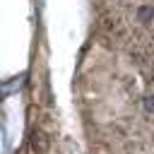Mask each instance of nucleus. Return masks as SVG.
Returning <instances> with one entry per match:
<instances>
[{"instance_id": "obj_1", "label": "nucleus", "mask_w": 154, "mask_h": 154, "mask_svg": "<svg viewBox=\"0 0 154 154\" xmlns=\"http://www.w3.org/2000/svg\"><path fill=\"white\" fill-rule=\"evenodd\" d=\"M152 17H154V10H152L149 5H140V7H137V19H140V22H149Z\"/></svg>"}]
</instances>
